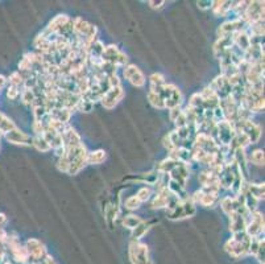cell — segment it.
Here are the masks:
<instances>
[{"instance_id":"obj_1","label":"cell","mask_w":265,"mask_h":264,"mask_svg":"<svg viewBox=\"0 0 265 264\" xmlns=\"http://www.w3.org/2000/svg\"><path fill=\"white\" fill-rule=\"evenodd\" d=\"M251 240H252V238L245 231L235 232V234H232V236L226 242L225 250L229 252L232 258L239 259V258L248 255Z\"/></svg>"},{"instance_id":"obj_2","label":"cell","mask_w":265,"mask_h":264,"mask_svg":"<svg viewBox=\"0 0 265 264\" xmlns=\"http://www.w3.org/2000/svg\"><path fill=\"white\" fill-rule=\"evenodd\" d=\"M87 153H89V151H87V148H86L83 143H82L81 146L66 150V154H67V158H69L67 175H78L87 165Z\"/></svg>"},{"instance_id":"obj_3","label":"cell","mask_w":265,"mask_h":264,"mask_svg":"<svg viewBox=\"0 0 265 264\" xmlns=\"http://www.w3.org/2000/svg\"><path fill=\"white\" fill-rule=\"evenodd\" d=\"M4 246L7 250L11 251L13 259L16 260L17 263L20 264L29 263L28 251H27V248H25L24 244H21V242L19 240V238H17L15 234H8V235H7Z\"/></svg>"},{"instance_id":"obj_4","label":"cell","mask_w":265,"mask_h":264,"mask_svg":"<svg viewBox=\"0 0 265 264\" xmlns=\"http://www.w3.org/2000/svg\"><path fill=\"white\" fill-rule=\"evenodd\" d=\"M235 135V127L232 123L223 120L216 124L215 130L212 132L211 138L216 142L218 146H230Z\"/></svg>"},{"instance_id":"obj_5","label":"cell","mask_w":265,"mask_h":264,"mask_svg":"<svg viewBox=\"0 0 265 264\" xmlns=\"http://www.w3.org/2000/svg\"><path fill=\"white\" fill-rule=\"evenodd\" d=\"M128 255L132 264H148L149 259V248L140 240H132L128 248Z\"/></svg>"},{"instance_id":"obj_6","label":"cell","mask_w":265,"mask_h":264,"mask_svg":"<svg viewBox=\"0 0 265 264\" xmlns=\"http://www.w3.org/2000/svg\"><path fill=\"white\" fill-rule=\"evenodd\" d=\"M196 214V203L193 202L192 198L185 199V201H180L178 205L167 210L166 216L169 220L178 221V220H185V218H190Z\"/></svg>"},{"instance_id":"obj_7","label":"cell","mask_w":265,"mask_h":264,"mask_svg":"<svg viewBox=\"0 0 265 264\" xmlns=\"http://www.w3.org/2000/svg\"><path fill=\"white\" fill-rule=\"evenodd\" d=\"M235 131H240L249 139L251 144H255L260 140L261 136V128L257 126L256 123L252 122V119H243V120H237L233 123Z\"/></svg>"},{"instance_id":"obj_8","label":"cell","mask_w":265,"mask_h":264,"mask_svg":"<svg viewBox=\"0 0 265 264\" xmlns=\"http://www.w3.org/2000/svg\"><path fill=\"white\" fill-rule=\"evenodd\" d=\"M198 181L202 185L200 189L204 191H210V193H216L219 194L220 190V183L219 177L215 172H212L211 169H204L198 176Z\"/></svg>"},{"instance_id":"obj_9","label":"cell","mask_w":265,"mask_h":264,"mask_svg":"<svg viewBox=\"0 0 265 264\" xmlns=\"http://www.w3.org/2000/svg\"><path fill=\"white\" fill-rule=\"evenodd\" d=\"M164 102H165V107L167 110H170L173 107H180L182 105V93L181 90L173 83H166L161 94Z\"/></svg>"},{"instance_id":"obj_10","label":"cell","mask_w":265,"mask_h":264,"mask_svg":"<svg viewBox=\"0 0 265 264\" xmlns=\"http://www.w3.org/2000/svg\"><path fill=\"white\" fill-rule=\"evenodd\" d=\"M245 232L251 238H261V235H264V214H261L259 210L251 213Z\"/></svg>"},{"instance_id":"obj_11","label":"cell","mask_w":265,"mask_h":264,"mask_svg":"<svg viewBox=\"0 0 265 264\" xmlns=\"http://www.w3.org/2000/svg\"><path fill=\"white\" fill-rule=\"evenodd\" d=\"M260 20H264V1H248L243 21L247 25H251Z\"/></svg>"},{"instance_id":"obj_12","label":"cell","mask_w":265,"mask_h":264,"mask_svg":"<svg viewBox=\"0 0 265 264\" xmlns=\"http://www.w3.org/2000/svg\"><path fill=\"white\" fill-rule=\"evenodd\" d=\"M123 75L131 85L136 86V87H144L145 82H147V78L143 72L133 64H127L126 66H123Z\"/></svg>"},{"instance_id":"obj_13","label":"cell","mask_w":265,"mask_h":264,"mask_svg":"<svg viewBox=\"0 0 265 264\" xmlns=\"http://www.w3.org/2000/svg\"><path fill=\"white\" fill-rule=\"evenodd\" d=\"M25 248L28 251L29 255V263L32 262H38L42 258H45L48 255V251H46L45 244L42 243L41 240L36 239V238H29L25 243Z\"/></svg>"},{"instance_id":"obj_14","label":"cell","mask_w":265,"mask_h":264,"mask_svg":"<svg viewBox=\"0 0 265 264\" xmlns=\"http://www.w3.org/2000/svg\"><path fill=\"white\" fill-rule=\"evenodd\" d=\"M124 98V90L122 86H116V87H111L106 91L100 99V103L106 109V110H112L119 105V102Z\"/></svg>"},{"instance_id":"obj_15","label":"cell","mask_w":265,"mask_h":264,"mask_svg":"<svg viewBox=\"0 0 265 264\" xmlns=\"http://www.w3.org/2000/svg\"><path fill=\"white\" fill-rule=\"evenodd\" d=\"M193 147L210 154H216L218 151H219V146L216 144L215 140L211 136L204 134H197V136L194 138Z\"/></svg>"},{"instance_id":"obj_16","label":"cell","mask_w":265,"mask_h":264,"mask_svg":"<svg viewBox=\"0 0 265 264\" xmlns=\"http://www.w3.org/2000/svg\"><path fill=\"white\" fill-rule=\"evenodd\" d=\"M208 87L216 94V97L219 98V99H225V98L230 97L231 93H232V86H231L229 79H227L225 75H222V74L218 75V77L210 83Z\"/></svg>"},{"instance_id":"obj_17","label":"cell","mask_w":265,"mask_h":264,"mask_svg":"<svg viewBox=\"0 0 265 264\" xmlns=\"http://www.w3.org/2000/svg\"><path fill=\"white\" fill-rule=\"evenodd\" d=\"M247 28V24L241 19H232V20H229L223 23L222 25H219V28L216 31L218 33V37L222 36H232L233 33L239 32V31H243V29Z\"/></svg>"},{"instance_id":"obj_18","label":"cell","mask_w":265,"mask_h":264,"mask_svg":"<svg viewBox=\"0 0 265 264\" xmlns=\"http://www.w3.org/2000/svg\"><path fill=\"white\" fill-rule=\"evenodd\" d=\"M194 203H200L204 207H214L219 201V194L216 193H210V191H204L202 189L197 190L194 194L190 197Z\"/></svg>"},{"instance_id":"obj_19","label":"cell","mask_w":265,"mask_h":264,"mask_svg":"<svg viewBox=\"0 0 265 264\" xmlns=\"http://www.w3.org/2000/svg\"><path fill=\"white\" fill-rule=\"evenodd\" d=\"M4 138L7 142L16 144V146H32V136L17 127L13 128L12 131H9L8 134H5Z\"/></svg>"},{"instance_id":"obj_20","label":"cell","mask_w":265,"mask_h":264,"mask_svg":"<svg viewBox=\"0 0 265 264\" xmlns=\"http://www.w3.org/2000/svg\"><path fill=\"white\" fill-rule=\"evenodd\" d=\"M61 136L62 143H64V147L66 150H70V148H74V147H78L82 144L81 136L70 124H66L65 130L62 131Z\"/></svg>"},{"instance_id":"obj_21","label":"cell","mask_w":265,"mask_h":264,"mask_svg":"<svg viewBox=\"0 0 265 264\" xmlns=\"http://www.w3.org/2000/svg\"><path fill=\"white\" fill-rule=\"evenodd\" d=\"M237 5V1H212V12L215 16L226 17L230 12H233V9Z\"/></svg>"},{"instance_id":"obj_22","label":"cell","mask_w":265,"mask_h":264,"mask_svg":"<svg viewBox=\"0 0 265 264\" xmlns=\"http://www.w3.org/2000/svg\"><path fill=\"white\" fill-rule=\"evenodd\" d=\"M233 46L232 36H222L218 37V40L215 41L214 44V54L215 57L219 60L223 54H225L229 49H231Z\"/></svg>"},{"instance_id":"obj_23","label":"cell","mask_w":265,"mask_h":264,"mask_svg":"<svg viewBox=\"0 0 265 264\" xmlns=\"http://www.w3.org/2000/svg\"><path fill=\"white\" fill-rule=\"evenodd\" d=\"M171 193L167 188L165 189H161V190H157L156 193L155 198L152 201V209H167V205H169V201H170Z\"/></svg>"},{"instance_id":"obj_24","label":"cell","mask_w":265,"mask_h":264,"mask_svg":"<svg viewBox=\"0 0 265 264\" xmlns=\"http://www.w3.org/2000/svg\"><path fill=\"white\" fill-rule=\"evenodd\" d=\"M232 41L233 46H236V48L239 49V50H241V52H245V50L251 46V36H249V33L247 32V28L243 29V31H239V32L236 33H233Z\"/></svg>"},{"instance_id":"obj_25","label":"cell","mask_w":265,"mask_h":264,"mask_svg":"<svg viewBox=\"0 0 265 264\" xmlns=\"http://www.w3.org/2000/svg\"><path fill=\"white\" fill-rule=\"evenodd\" d=\"M202 102H203L206 110H214L215 107H218L220 103V99L216 97V94L212 91L210 87H206L199 93Z\"/></svg>"},{"instance_id":"obj_26","label":"cell","mask_w":265,"mask_h":264,"mask_svg":"<svg viewBox=\"0 0 265 264\" xmlns=\"http://www.w3.org/2000/svg\"><path fill=\"white\" fill-rule=\"evenodd\" d=\"M70 20H71V19H70L67 15H57V16L53 17V19L49 21V24H48V27H46L45 29L49 33L58 35Z\"/></svg>"},{"instance_id":"obj_27","label":"cell","mask_w":265,"mask_h":264,"mask_svg":"<svg viewBox=\"0 0 265 264\" xmlns=\"http://www.w3.org/2000/svg\"><path fill=\"white\" fill-rule=\"evenodd\" d=\"M44 139L46 140V143L49 144L50 150H57L60 147L64 146V143H62V136L60 132L57 131L52 130L49 127H46L45 131H44V134H42Z\"/></svg>"},{"instance_id":"obj_28","label":"cell","mask_w":265,"mask_h":264,"mask_svg":"<svg viewBox=\"0 0 265 264\" xmlns=\"http://www.w3.org/2000/svg\"><path fill=\"white\" fill-rule=\"evenodd\" d=\"M166 85L165 77L161 73H153L149 77V91L155 94H163V90Z\"/></svg>"},{"instance_id":"obj_29","label":"cell","mask_w":265,"mask_h":264,"mask_svg":"<svg viewBox=\"0 0 265 264\" xmlns=\"http://www.w3.org/2000/svg\"><path fill=\"white\" fill-rule=\"evenodd\" d=\"M71 115H73V111H70L69 109H65V107H56L49 111L50 118L62 123V124H69Z\"/></svg>"},{"instance_id":"obj_30","label":"cell","mask_w":265,"mask_h":264,"mask_svg":"<svg viewBox=\"0 0 265 264\" xmlns=\"http://www.w3.org/2000/svg\"><path fill=\"white\" fill-rule=\"evenodd\" d=\"M120 53H122V50H120L116 45H107V46H104V52H103L102 60L103 61L111 62V64L116 65Z\"/></svg>"},{"instance_id":"obj_31","label":"cell","mask_w":265,"mask_h":264,"mask_svg":"<svg viewBox=\"0 0 265 264\" xmlns=\"http://www.w3.org/2000/svg\"><path fill=\"white\" fill-rule=\"evenodd\" d=\"M107 153L104 150H97L87 153V164L91 165H100L106 161Z\"/></svg>"},{"instance_id":"obj_32","label":"cell","mask_w":265,"mask_h":264,"mask_svg":"<svg viewBox=\"0 0 265 264\" xmlns=\"http://www.w3.org/2000/svg\"><path fill=\"white\" fill-rule=\"evenodd\" d=\"M247 191H248L249 194L252 195L253 198H256L257 201L264 199V193H265L264 183H260V184L248 183L247 184Z\"/></svg>"},{"instance_id":"obj_33","label":"cell","mask_w":265,"mask_h":264,"mask_svg":"<svg viewBox=\"0 0 265 264\" xmlns=\"http://www.w3.org/2000/svg\"><path fill=\"white\" fill-rule=\"evenodd\" d=\"M13 128H16V124H15L12 119H9L7 115L0 113V136H4L5 134H8L9 131H12Z\"/></svg>"},{"instance_id":"obj_34","label":"cell","mask_w":265,"mask_h":264,"mask_svg":"<svg viewBox=\"0 0 265 264\" xmlns=\"http://www.w3.org/2000/svg\"><path fill=\"white\" fill-rule=\"evenodd\" d=\"M32 146L36 148L38 152H41V153H45V152H49L50 151V147L49 144L46 143V140L44 139V136L42 135H40V136H34L33 135L32 136Z\"/></svg>"},{"instance_id":"obj_35","label":"cell","mask_w":265,"mask_h":264,"mask_svg":"<svg viewBox=\"0 0 265 264\" xmlns=\"http://www.w3.org/2000/svg\"><path fill=\"white\" fill-rule=\"evenodd\" d=\"M148 102L151 103L155 109H157V110H165L166 107H165V102H164L163 97L160 95V94H155V93H151V91H148Z\"/></svg>"},{"instance_id":"obj_36","label":"cell","mask_w":265,"mask_h":264,"mask_svg":"<svg viewBox=\"0 0 265 264\" xmlns=\"http://www.w3.org/2000/svg\"><path fill=\"white\" fill-rule=\"evenodd\" d=\"M247 161L257 167H264V151L255 150L249 154V157H247Z\"/></svg>"},{"instance_id":"obj_37","label":"cell","mask_w":265,"mask_h":264,"mask_svg":"<svg viewBox=\"0 0 265 264\" xmlns=\"http://www.w3.org/2000/svg\"><path fill=\"white\" fill-rule=\"evenodd\" d=\"M178 163H180V161H175V160H173V158L170 157L165 158V160H163V161L157 165V172H161V173H170Z\"/></svg>"},{"instance_id":"obj_38","label":"cell","mask_w":265,"mask_h":264,"mask_svg":"<svg viewBox=\"0 0 265 264\" xmlns=\"http://www.w3.org/2000/svg\"><path fill=\"white\" fill-rule=\"evenodd\" d=\"M149 227H151V225L148 224V222H145V221H143L139 226H136V227L132 230V239L133 240L141 239V238L147 234Z\"/></svg>"},{"instance_id":"obj_39","label":"cell","mask_w":265,"mask_h":264,"mask_svg":"<svg viewBox=\"0 0 265 264\" xmlns=\"http://www.w3.org/2000/svg\"><path fill=\"white\" fill-rule=\"evenodd\" d=\"M143 222V220L140 218V217L135 216V214H128L123 218V226L127 228H130L131 231L136 227V226H139L140 224Z\"/></svg>"},{"instance_id":"obj_40","label":"cell","mask_w":265,"mask_h":264,"mask_svg":"<svg viewBox=\"0 0 265 264\" xmlns=\"http://www.w3.org/2000/svg\"><path fill=\"white\" fill-rule=\"evenodd\" d=\"M20 97L21 102H23L25 106H33L34 105V102H36V95L33 93V90L31 89H25V87H23V90H21L20 93Z\"/></svg>"},{"instance_id":"obj_41","label":"cell","mask_w":265,"mask_h":264,"mask_svg":"<svg viewBox=\"0 0 265 264\" xmlns=\"http://www.w3.org/2000/svg\"><path fill=\"white\" fill-rule=\"evenodd\" d=\"M94 102H91L89 98H86L85 95H81V99L78 102L77 110L82 111V113H90L94 109Z\"/></svg>"},{"instance_id":"obj_42","label":"cell","mask_w":265,"mask_h":264,"mask_svg":"<svg viewBox=\"0 0 265 264\" xmlns=\"http://www.w3.org/2000/svg\"><path fill=\"white\" fill-rule=\"evenodd\" d=\"M152 194H153V189H152L151 187H143V188H140L139 191H137V194H136V197L139 198L140 202L143 203V202H147L148 199L151 198Z\"/></svg>"},{"instance_id":"obj_43","label":"cell","mask_w":265,"mask_h":264,"mask_svg":"<svg viewBox=\"0 0 265 264\" xmlns=\"http://www.w3.org/2000/svg\"><path fill=\"white\" fill-rule=\"evenodd\" d=\"M7 83H8V85L17 86V87H23V85H24V78H23V75H21L19 72H15V73H12L7 78Z\"/></svg>"},{"instance_id":"obj_44","label":"cell","mask_w":265,"mask_h":264,"mask_svg":"<svg viewBox=\"0 0 265 264\" xmlns=\"http://www.w3.org/2000/svg\"><path fill=\"white\" fill-rule=\"evenodd\" d=\"M56 165H57L58 171L64 172V173H67V169H69V158H67L66 152L62 154L61 157L57 158V163H56Z\"/></svg>"},{"instance_id":"obj_45","label":"cell","mask_w":265,"mask_h":264,"mask_svg":"<svg viewBox=\"0 0 265 264\" xmlns=\"http://www.w3.org/2000/svg\"><path fill=\"white\" fill-rule=\"evenodd\" d=\"M141 205V202L139 201V198L136 197V195H131L128 198L126 199V203H124V206L128 210H137Z\"/></svg>"},{"instance_id":"obj_46","label":"cell","mask_w":265,"mask_h":264,"mask_svg":"<svg viewBox=\"0 0 265 264\" xmlns=\"http://www.w3.org/2000/svg\"><path fill=\"white\" fill-rule=\"evenodd\" d=\"M23 87H17V86L13 85H8L7 87V98H8L9 101H16L17 98L20 97V93Z\"/></svg>"},{"instance_id":"obj_47","label":"cell","mask_w":265,"mask_h":264,"mask_svg":"<svg viewBox=\"0 0 265 264\" xmlns=\"http://www.w3.org/2000/svg\"><path fill=\"white\" fill-rule=\"evenodd\" d=\"M174 124H175V130H178V128H182V127H186L189 124L188 119H186V115H185L184 110H182V113L180 114V116H178V118H177L174 120Z\"/></svg>"},{"instance_id":"obj_48","label":"cell","mask_w":265,"mask_h":264,"mask_svg":"<svg viewBox=\"0 0 265 264\" xmlns=\"http://www.w3.org/2000/svg\"><path fill=\"white\" fill-rule=\"evenodd\" d=\"M181 113H182L181 106L180 107H173V109H170V110H169V119H170V122L174 123V120L180 116Z\"/></svg>"},{"instance_id":"obj_49","label":"cell","mask_w":265,"mask_h":264,"mask_svg":"<svg viewBox=\"0 0 265 264\" xmlns=\"http://www.w3.org/2000/svg\"><path fill=\"white\" fill-rule=\"evenodd\" d=\"M31 264H57V263H56V260L53 259V256H50L49 254H48L45 258H42V259L38 260V262H32Z\"/></svg>"},{"instance_id":"obj_50","label":"cell","mask_w":265,"mask_h":264,"mask_svg":"<svg viewBox=\"0 0 265 264\" xmlns=\"http://www.w3.org/2000/svg\"><path fill=\"white\" fill-rule=\"evenodd\" d=\"M197 5H198V8L199 9H203V11H206V9H211L212 8V1H210V0H207V1H197Z\"/></svg>"},{"instance_id":"obj_51","label":"cell","mask_w":265,"mask_h":264,"mask_svg":"<svg viewBox=\"0 0 265 264\" xmlns=\"http://www.w3.org/2000/svg\"><path fill=\"white\" fill-rule=\"evenodd\" d=\"M148 4L151 7L152 9H161L164 5L166 4V1H148Z\"/></svg>"},{"instance_id":"obj_52","label":"cell","mask_w":265,"mask_h":264,"mask_svg":"<svg viewBox=\"0 0 265 264\" xmlns=\"http://www.w3.org/2000/svg\"><path fill=\"white\" fill-rule=\"evenodd\" d=\"M7 216L3 214V213H0V228H4L5 224H7Z\"/></svg>"},{"instance_id":"obj_53","label":"cell","mask_w":265,"mask_h":264,"mask_svg":"<svg viewBox=\"0 0 265 264\" xmlns=\"http://www.w3.org/2000/svg\"><path fill=\"white\" fill-rule=\"evenodd\" d=\"M5 85H7V78L4 75H0V93H1V90Z\"/></svg>"},{"instance_id":"obj_54","label":"cell","mask_w":265,"mask_h":264,"mask_svg":"<svg viewBox=\"0 0 265 264\" xmlns=\"http://www.w3.org/2000/svg\"><path fill=\"white\" fill-rule=\"evenodd\" d=\"M148 264H155V263H153V262H152V260H151V262H149V263H148Z\"/></svg>"}]
</instances>
